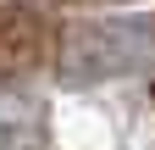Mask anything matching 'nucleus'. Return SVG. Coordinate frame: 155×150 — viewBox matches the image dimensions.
<instances>
[{
  "mask_svg": "<svg viewBox=\"0 0 155 150\" xmlns=\"http://www.w3.org/2000/svg\"><path fill=\"white\" fill-rule=\"evenodd\" d=\"M144 67H155V11L78 22L61 39L67 84H105V78H127V72H144Z\"/></svg>",
  "mask_w": 155,
  "mask_h": 150,
  "instance_id": "f257e3e1",
  "label": "nucleus"
},
{
  "mask_svg": "<svg viewBox=\"0 0 155 150\" xmlns=\"http://www.w3.org/2000/svg\"><path fill=\"white\" fill-rule=\"evenodd\" d=\"M39 56V22L22 11H0V67H28Z\"/></svg>",
  "mask_w": 155,
  "mask_h": 150,
  "instance_id": "f03ea898",
  "label": "nucleus"
},
{
  "mask_svg": "<svg viewBox=\"0 0 155 150\" xmlns=\"http://www.w3.org/2000/svg\"><path fill=\"white\" fill-rule=\"evenodd\" d=\"M22 122H17V117H6V111H0V150H22Z\"/></svg>",
  "mask_w": 155,
  "mask_h": 150,
  "instance_id": "7ed1b4c3",
  "label": "nucleus"
}]
</instances>
